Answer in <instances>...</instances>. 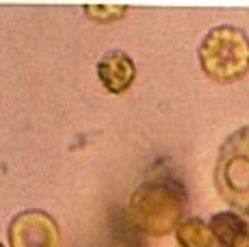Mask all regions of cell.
Masks as SVG:
<instances>
[{
    "instance_id": "6da1fadb",
    "label": "cell",
    "mask_w": 249,
    "mask_h": 247,
    "mask_svg": "<svg viewBox=\"0 0 249 247\" xmlns=\"http://www.w3.org/2000/svg\"><path fill=\"white\" fill-rule=\"evenodd\" d=\"M189 195L180 180L154 178L139 184L128 202L132 221L147 236H167L184 221Z\"/></svg>"
},
{
    "instance_id": "7a4b0ae2",
    "label": "cell",
    "mask_w": 249,
    "mask_h": 247,
    "mask_svg": "<svg viewBox=\"0 0 249 247\" xmlns=\"http://www.w3.org/2000/svg\"><path fill=\"white\" fill-rule=\"evenodd\" d=\"M202 72L221 85L236 83L249 72V37L243 28L221 24L204 35L197 50Z\"/></svg>"
},
{
    "instance_id": "3957f363",
    "label": "cell",
    "mask_w": 249,
    "mask_h": 247,
    "mask_svg": "<svg viewBox=\"0 0 249 247\" xmlns=\"http://www.w3.org/2000/svg\"><path fill=\"white\" fill-rule=\"evenodd\" d=\"M213 180L234 211L249 215V126L238 128L221 143Z\"/></svg>"
},
{
    "instance_id": "277c9868",
    "label": "cell",
    "mask_w": 249,
    "mask_h": 247,
    "mask_svg": "<svg viewBox=\"0 0 249 247\" xmlns=\"http://www.w3.org/2000/svg\"><path fill=\"white\" fill-rule=\"evenodd\" d=\"M9 245L11 247H59V223L46 211H24L9 223Z\"/></svg>"
},
{
    "instance_id": "5b68a950",
    "label": "cell",
    "mask_w": 249,
    "mask_h": 247,
    "mask_svg": "<svg viewBox=\"0 0 249 247\" xmlns=\"http://www.w3.org/2000/svg\"><path fill=\"white\" fill-rule=\"evenodd\" d=\"M95 72H98L102 87L107 91L115 93V96H119V93L128 91L132 87V83L137 78V65L128 52L111 50L98 61Z\"/></svg>"
},
{
    "instance_id": "8992f818",
    "label": "cell",
    "mask_w": 249,
    "mask_h": 247,
    "mask_svg": "<svg viewBox=\"0 0 249 247\" xmlns=\"http://www.w3.org/2000/svg\"><path fill=\"white\" fill-rule=\"evenodd\" d=\"M208 226L214 241H219L223 247H243L249 239V221L236 211L217 212L210 217Z\"/></svg>"
},
{
    "instance_id": "52a82bcc",
    "label": "cell",
    "mask_w": 249,
    "mask_h": 247,
    "mask_svg": "<svg viewBox=\"0 0 249 247\" xmlns=\"http://www.w3.org/2000/svg\"><path fill=\"white\" fill-rule=\"evenodd\" d=\"M176 239L180 247H213L214 234L210 226L199 217H189L176 228Z\"/></svg>"
},
{
    "instance_id": "ba28073f",
    "label": "cell",
    "mask_w": 249,
    "mask_h": 247,
    "mask_svg": "<svg viewBox=\"0 0 249 247\" xmlns=\"http://www.w3.org/2000/svg\"><path fill=\"white\" fill-rule=\"evenodd\" d=\"M83 11L89 20L100 22V24H111L126 16L128 7L126 4H85Z\"/></svg>"
},
{
    "instance_id": "9c48e42d",
    "label": "cell",
    "mask_w": 249,
    "mask_h": 247,
    "mask_svg": "<svg viewBox=\"0 0 249 247\" xmlns=\"http://www.w3.org/2000/svg\"><path fill=\"white\" fill-rule=\"evenodd\" d=\"M243 247H249V239H247V243H245V245H243Z\"/></svg>"
},
{
    "instance_id": "30bf717a",
    "label": "cell",
    "mask_w": 249,
    "mask_h": 247,
    "mask_svg": "<svg viewBox=\"0 0 249 247\" xmlns=\"http://www.w3.org/2000/svg\"><path fill=\"white\" fill-rule=\"evenodd\" d=\"M0 247H4V243H2V245H0Z\"/></svg>"
}]
</instances>
